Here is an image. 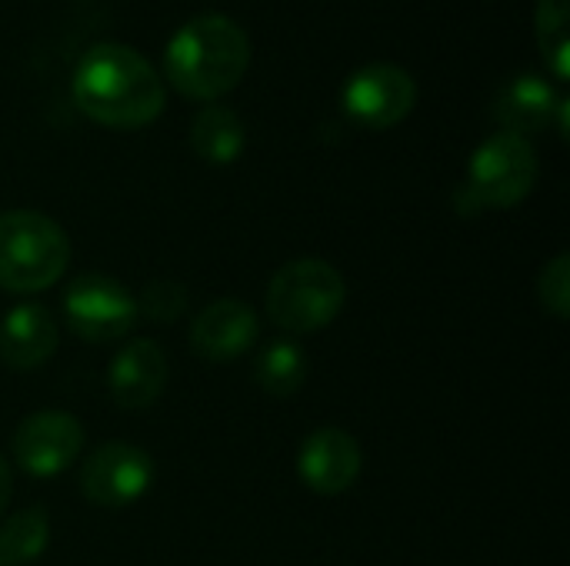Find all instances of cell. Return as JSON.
I'll use <instances>...</instances> for the list:
<instances>
[{
  "label": "cell",
  "instance_id": "cell-1",
  "mask_svg": "<svg viewBox=\"0 0 570 566\" xmlns=\"http://www.w3.org/2000/svg\"><path fill=\"white\" fill-rule=\"evenodd\" d=\"M70 97L77 110L100 127L140 130L160 117L167 87L144 53L117 40H100L80 53Z\"/></svg>",
  "mask_w": 570,
  "mask_h": 566
},
{
  "label": "cell",
  "instance_id": "cell-2",
  "mask_svg": "<svg viewBox=\"0 0 570 566\" xmlns=\"http://www.w3.org/2000/svg\"><path fill=\"white\" fill-rule=\"evenodd\" d=\"M250 67V40L237 20L207 10L174 30L164 47L167 83L190 100L214 103L230 93Z\"/></svg>",
  "mask_w": 570,
  "mask_h": 566
},
{
  "label": "cell",
  "instance_id": "cell-3",
  "mask_svg": "<svg viewBox=\"0 0 570 566\" xmlns=\"http://www.w3.org/2000/svg\"><path fill=\"white\" fill-rule=\"evenodd\" d=\"M538 170V150L531 147V140L498 130L471 153L468 177L454 193V207L461 217L518 207L534 190Z\"/></svg>",
  "mask_w": 570,
  "mask_h": 566
},
{
  "label": "cell",
  "instance_id": "cell-4",
  "mask_svg": "<svg viewBox=\"0 0 570 566\" xmlns=\"http://www.w3.org/2000/svg\"><path fill=\"white\" fill-rule=\"evenodd\" d=\"M70 264V240L57 220L37 210L0 214V287L10 294H40L53 287Z\"/></svg>",
  "mask_w": 570,
  "mask_h": 566
},
{
  "label": "cell",
  "instance_id": "cell-5",
  "mask_svg": "<svg viewBox=\"0 0 570 566\" xmlns=\"http://www.w3.org/2000/svg\"><path fill=\"white\" fill-rule=\"evenodd\" d=\"M267 317L287 334H317L331 327L347 300L341 270L317 257L284 264L267 284Z\"/></svg>",
  "mask_w": 570,
  "mask_h": 566
},
{
  "label": "cell",
  "instance_id": "cell-6",
  "mask_svg": "<svg viewBox=\"0 0 570 566\" xmlns=\"http://www.w3.org/2000/svg\"><path fill=\"white\" fill-rule=\"evenodd\" d=\"M137 297L107 274H80L63 290V324L87 344H117L137 327Z\"/></svg>",
  "mask_w": 570,
  "mask_h": 566
},
{
  "label": "cell",
  "instance_id": "cell-7",
  "mask_svg": "<svg viewBox=\"0 0 570 566\" xmlns=\"http://www.w3.org/2000/svg\"><path fill=\"white\" fill-rule=\"evenodd\" d=\"M344 113L367 127V130H387L397 127L417 103V80L401 67L387 60H374L357 67L341 93Z\"/></svg>",
  "mask_w": 570,
  "mask_h": 566
},
{
  "label": "cell",
  "instance_id": "cell-8",
  "mask_svg": "<svg viewBox=\"0 0 570 566\" xmlns=\"http://www.w3.org/2000/svg\"><path fill=\"white\" fill-rule=\"evenodd\" d=\"M154 484V460L147 450L110 440L90 450L80 467V494L100 510H124L137 504Z\"/></svg>",
  "mask_w": 570,
  "mask_h": 566
},
{
  "label": "cell",
  "instance_id": "cell-9",
  "mask_svg": "<svg viewBox=\"0 0 570 566\" xmlns=\"http://www.w3.org/2000/svg\"><path fill=\"white\" fill-rule=\"evenodd\" d=\"M83 450V427L63 410H40L17 424L10 437L13 464L30 477L63 474Z\"/></svg>",
  "mask_w": 570,
  "mask_h": 566
},
{
  "label": "cell",
  "instance_id": "cell-10",
  "mask_svg": "<svg viewBox=\"0 0 570 566\" xmlns=\"http://www.w3.org/2000/svg\"><path fill=\"white\" fill-rule=\"evenodd\" d=\"M364 470V454L357 437L341 427H317L304 437L297 450V477L307 490L321 497L347 494Z\"/></svg>",
  "mask_w": 570,
  "mask_h": 566
},
{
  "label": "cell",
  "instance_id": "cell-11",
  "mask_svg": "<svg viewBox=\"0 0 570 566\" xmlns=\"http://www.w3.org/2000/svg\"><path fill=\"white\" fill-rule=\"evenodd\" d=\"M261 324L250 304L237 297H220L207 304L190 324V347L210 364H227L244 357L257 344Z\"/></svg>",
  "mask_w": 570,
  "mask_h": 566
},
{
  "label": "cell",
  "instance_id": "cell-12",
  "mask_svg": "<svg viewBox=\"0 0 570 566\" xmlns=\"http://www.w3.org/2000/svg\"><path fill=\"white\" fill-rule=\"evenodd\" d=\"M167 354L157 340H130L110 357L107 387L117 407L124 410H147L160 400L167 387Z\"/></svg>",
  "mask_w": 570,
  "mask_h": 566
},
{
  "label": "cell",
  "instance_id": "cell-13",
  "mask_svg": "<svg viewBox=\"0 0 570 566\" xmlns=\"http://www.w3.org/2000/svg\"><path fill=\"white\" fill-rule=\"evenodd\" d=\"M60 344V327L43 304H17L0 320V360L10 370L43 367Z\"/></svg>",
  "mask_w": 570,
  "mask_h": 566
},
{
  "label": "cell",
  "instance_id": "cell-14",
  "mask_svg": "<svg viewBox=\"0 0 570 566\" xmlns=\"http://www.w3.org/2000/svg\"><path fill=\"white\" fill-rule=\"evenodd\" d=\"M558 103H561V93L554 90L551 80L538 73H521L501 87L494 100V120L501 123L504 133H518L528 140L531 133H541L554 123Z\"/></svg>",
  "mask_w": 570,
  "mask_h": 566
},
{
  "label": "cell",
  "instance_id": "cell-15",
  "mask_svg": "<svg viewBox=\"0 0 570 566\" xmlns=\"http://www.w3.org/2000/svg\"><path fill=\"white\" fill-rule=\"evenodd\" d=\"M190 147L200 160L214 167L234 163L244 147H247V130L237 110L224 103H207L194 120H190Z\"/></svg>",
  "mask_w": 570,
  "mask_h": 566
},
{
  "label": "cell",
  "instance_id": "cell-16",
  "mask_svg": "<svg viewBox=\"0 0 570 566\" xmlns=\"http://www.w3.org/2000/svg\"><path fill=\"white\" fill-rule=\"evenodd\" d=\"M307 380V354L294 340H271L254 357V384L271 397H294Z\"/></svg>",
  "mask_w": 570,
  "mask_h": 566
},
{
  "label": "cell",
  "instance_id": "cell-17",
  "mask_svg": "<svg viewBox=\"0 0 570 566\" xmlns=\"http://www.w3.org/2000/svg\"><path fill=\"white\" fill-rule=\"evenodd\" d=\"M50 544L43 507H27L0 524V566H30Z\"/></svg>",
  "mask_w": 570,
  "mask_h": 566
},
{
  "label": "cell",
  "instance_id": "cell-18",
  "mask_svg": "<svg viewBox=\"0 0 570 566\" xmlns=\"http://www.w3.org/2000/svg\"><path fill=\"white\" fill-rule=\"evenodd\" d=\"M568 17L570 0H538L534 10V27H538V40H541V53L548 60V67L554 70L558 80H568Z\"/></svg>",
  "mask_w": 570,
  "mask_h": 566
},
{
  "label": "cell",
  "instance_id": "cell-19",
  "mask_svg": "<svg viewBox=\"0 0 570 566\" xmlns=\"http://www.w3.org/2000/svg\"><path fill=\"white\" fill-rule=\"evenodd\" d=\"M137 310L154 324H174L187 310V287L177 280H167V277L150 280L137 297Z\"/></svg>",
  "mask_w": 570,
  "mask_h": 566
},
{
  "label": "cell",
  "instance_id": "cell-20",
  "mask_svg": "<svg viewBox=\"0 0 570 566\" xmlns=\"http://www.w3.org/2000/svg\"><path fill=\"white\" fill-rule=\"evenodd\" d=\"M538 300L541 307L554 317V320H568L570 317V257L558 254L551 264L541 267L538 277Z\"/></svg>",
  "mask_w": 570,
  "mask_h": 566
},
{
  "label": "cell",
  "instance_id": "cell-21",
  "mask_svg": "<svg viewBox=\"0 0 570 566\" xmlns=\"http://www.w3.org/2000/svg\"><path fill=\"white\" fill-rule=\"evenodd\" d=\"M10 497H13V477H10L7 457H0V517H3V510H7V504H10Z\"/></svg>",
  "mask_w": 570,
  "mask_h": 566
}]
</instances>
